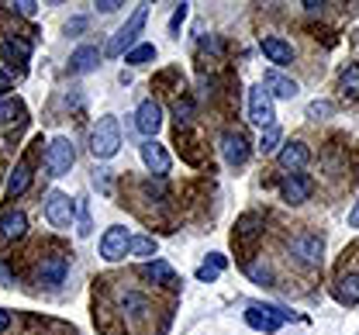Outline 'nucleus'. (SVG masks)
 <instances>
[{
    "label": "nucleus",
    "instance_id": "obj_1",
    "mask_svg": "<svg viewBox=\"0 0 359 335\" xmlns=\"http://www.w3.org/2000/svg\"><path fill=\"white\" fill-rule=\"evenodd\" d=\"M118 149H121L118 118H114V114H104V118L93 125V132H90V152H93L97 159H111Z\"/></svg>",
    "mask_w": 359,
    "mask_h": 335
},
{
    "label": "nucleus",
    "instance_id": "obj_2",
    "mask_svg": "<svg viewBox=\"0 0 359 335\" xmlns=\"http://www.w3.org/2000/svg\"><path fill=\"white\" fill-rule=\"evenodd\" d=\"M145 18H149V7H145V4H138V7L132 11V18L125 21V28H118V35L107 42L104 52H107V55H121V52L128 55V52L135 48V42H138V32L145 28Z\"/></svg>",
    "mask_w": 359,
    "mask_h": 335
},
{
    "label": "nucleus",
    "instance_id": "obj_3",
    "mask_svg": "<svg viewBox=\"0 0 359 335\" xmlns=\"http://www.w3.org/2000/svg\"><path fill=\"white\" fill-rule=\"evenodd\" d=\"M294 315L290 311H283V308H276V304H249L245 308V325L249 329H256V332H280V325L283 322H290Z\"/></svg>",
    "mask_w": 359,
    "mask_h": 335
},
{
    "label": "nucleus",
    "instance_id": "obj_4",
    "mask_svg": "<svg viewBox=\"0 0 359 335\" xmlns=\"http://www.w3.org/2000/svg\"><path fill=\"white\" fill-rule=\"evenodd\" d=\"M287 252L301 263V266H321V252H325V239L314 232H297L287 239Z\"/></svg>",
    "mask_w": 359,
    "mask_h": 335
},
{
    "label": "nucleus",
    "instance_id": "obj_5",
    "mask_svg": "<svg viewBox=\"0 0 359 335\" xmlns=\"http://www.w3.org/2000/svg\"><path fill=\"white\" fill-rule=\"evenodd\" d=\"M73 163H76V149H73V142L66 135H59V139L48 142V149H45V170H48V177H66L73 170Z\"/></svg>",
    "mask_w": 359,
    "mask_h": 335
},
{
    "label": "nucleus",
    "instance_id": "obj_6",
    "mask_svg": "<svg viewBox=\"0 0 359 335\" xmlns=\"http://www.w3.org/2000/svg\"><path fill=\"white\" fill-rule=\"evenodd\" d=\"M45 218L52 228H73V218H76V200L62 191H52L45 197Z\"/></svg>",
    "mask_w": 359,
    "mask_h": 335
},
{
    "label": "nucleus",
    "instance_id": "obj_7",
    "mask_svg": "<svg viewBox=\"0 0 359 335\" xmlns=\"http://www.w3.org/2000/svg\"><path fill=\"white\" fill-rule=\"evenodd\" d=\"M66 270H69V259L66 252H45L39 259V270H35V280L42 287H59L66 280Z\"/></svg>",
    "mask_w": 359,
    "mask_h": 335
},
{
    "label": "nucleus",
    "instance_id": "obj_8",
    "mask_svg": "<svg viewBox=\"0 0 359 335\" xmlns=\"http://www.w3.org/2000/svg\"><path fill=\"white\" fill-rule=\"evenodd\" d=\"M128 252H132V235H128V228L111 225V228L100 235V256H104L107 263H118V259H125Z\"/></svg>",
    "mask_w": 359,
    "mask_h": 335
},
{
    "label": "nucleus",
    "instance_id": "obj_9",
    "mask_svg": "<svg viewBox=\"0 0 359 335\" xmlns=\"http://www.w3.org/2000/svg\"><path fill=\"white\" fill-rule=\"evenodd\" d=\"M273 118H276V114H273V97H269V90L263 83L252 87V90H249V121L259 125V128H269V125H276Z\"/></svg>",
    "mask_w": 359,
    "mask_h": 335
},
{
    "label": "nucleus",
    "instance_id": "obj_10",
    "mask_svg": "<svg viewBox=\"0 0 359 335\" xmlns=\"http://www.w3.org/2000/svg\"><path fill=\"white\" fill-rule=\"evenodd\" d=\"M311 191H314V180L308 173H287V177L280 180V197H283L287 204H304V200H311Z\"/></svg>",
    "mask_w": 359,
    "mask_h": 335
},
{
    "label": "nucleus",
    "instance_id": "obj_11",
    "mask_svg": "<svg viewBox=\"0 0 359 335\" xmlns=\"http://www.w3.org/2000/svg\"><path fill=\"white\" fill-rule=\"evenodd\" d=\"M138 152H142V163L149 166V173H152V177H166V173H170L173 159H170L166 145H159L156 139H145V142L138 145Z\"/></svg>",
    "mask_w": 359,
    "mask_h": 335
},
{
    "label": "nucleus",
    "instance_id": "obj_12",
    "mask_svg": "<svg viewBox=\"0 0 359 335\" xmlns=\"http://www.w3.org/2000/svg\"><path fill=\"white\" fill-rule=\"evenodd\" d=\"M311 163V149L301 142V139H294V142H287L280 152H276V166L280 170H290V173H301L304 166Z\"/></svg>",
    "mask_w": 359,
    "mask_h": 335
},
{
    "label": "nucleus",
    "instance_id": "obj_13",
    "mask_svg": "<svg viewBox=\"0 0 359 335\" xmlns=\"http://www.w3.org/2000/svg\"><path fill=\"white\" fill-rule=\"evenodd\" d=\"M222 156L228 166H245V159H249V139L238 128H228L222 135Z\"/></svg>",
    "mask_w": 359,
    "mask_h": 335
},
{
    "label": "nucleus",
    "instance_id": "obj_14",
    "mask_svg": "<svg viewBox=\"0 0 359 335\" xmlns=\"http://www.w3.org/2000/svg\"><path fill=\"white\" fill-rule=\"evenodd\" d=\"M159 125H163V107H159L152 97H149V100H142V104H138V111H135V128H138L142 135H149V139H152V135L159 132Z\"/></svg>",
    "mask_w": 359,
    "mask_h": 335
},
{
    "label": "nucleus",
    "instance_id": "obj_15",
    "mask_svg": "<svg viewBox=\"0 0 359 335\" xmlns=\"http://www.w3.org/2000/svg\"><path fill=\"white\" fill-rule=\"evenodd\" d=\"M118 308H121V318H128V322H142V318L152 311L149 297L138 294V290H125V294L118 297Z\"/></svg>",
    "mask_w": 359,
    "mask_h": 335
},
{
    "label": "nucleus",
    "instance_id": "obj_16",
    "mask_svg": "<svg viewBox=\"0 0 359 335\" xmlns=\"http://www.w3.org/2000/svg\"><path fill=\"white\" fill-rule=\"evenodd\" d=\"M263 87L269 90V97H280V100H294L297 97V80H290V76H283L280 69H266L263 73Z\"/></svg>",
    "mask_w": 359,
    "mask_h": 335
},
{
    "label": "nucleus",
    "instance_id": "obj_17",
    "mask_svg": "<svg viewBox=\"0 0 359 335\" xmlns=\"http://www.w3.org/2000/svg\"><path fill=\"white\" fill-rule=\"evenodd\" d=\"M259 48H263V55L269 62H276V66H290L294 62V48H290V42H283L280 35H266L259 42Z\"/></svg>",
    "mask_w": 359,
    "mask_h": 335
},
{
    "label": "nucleus",
    "instance_id": "obj_18",
    "mask_svg": "<svg viewBox=\"0 0 359 335\" xmlns=\"http://www.w3.org/2000/svg\"><path fill=\"white\" fill-rule=\"evenodd\" d=\"M138 273H142L149 284H159V287H177V273H173V266H170V263H163V259L145 263Z\"/></svg>",
    "mask_w": 359,
    "mask_h": 335
},
{
    "label": "nucleus",
    "instance_id": "obj_19",
    "mask_svg": "<svg viewBox=\"0 0 359 335\" xmlns=\"http://www.w3.org/2000/svg\"><path fill=\"white\" fill-rule=\"evenodd\" d=\"M25 232H28V218H25V211H4V214H0V239L4 242L21 239Z\"/></svg>",
    "mask_w": 359,
    "mask_h": 335
},
{
    "label": "nucleus",
    "instance_id": "obj_20",
    "mask_svg": "<svg viewBox=\"0 0 359 335\" xmlns=\"http://www.w3.org/2000/svg\"><path fill=\"white\" fill-rule=\"evenodd\" d=\"M0 55H4V62H28L32 42L18 39V35H7V39H0Z\"/></svg>",
    "mask_w": 359,
    "mask_h": 335
},
{
    "label": "nucleus",
    "instance_id": "obj_21",
    "mask_svg": "<svg viewBox=\"0 0 359 335\" xmlns=\"http://www.w3.org/2000/svg\"><path fill=\"white\" fill-rule=\"evenodd\" d=\"M335 301L346 304V308H356L359 304V273H342L335 280Z\"/></svg>",
    "mask_w": 359,
    "mask_h": 335
},
{
    "label": "nucleus",
    "instance_id": "obj_22",
    "mask_svg": "<svg viewBox=\"0 0 359 335\" xmlns=\"http://www.w3.org/2000/svg\"><path fill=\"white\" fill-rule=\"evenodd\" d=\"M97 59H100V48L97 46H80L73 55H69V73L83 76L90 69H97Z\"/></svg>",
    "mask_w": 359,
    "mask_h": 335
},
{
    "label": "nucleus",
    "instance_id": "obj_23",
    "mask_svg": "<svg viewBox=\"0 0 359 335\" xmlns=\"http://www.w3.org/2000/svg\"><path fill=\"white\" fill-rule=\"evenodd\" d=\"M259 232H263V214H256V211H245L235 221V239L238 242H252Z\"/></svg>",
    "mask_w": 359,
    "mask_h": 335
},
{
    "label": "nucleus",
    "instance_id": "obj_24",
    "mask_svg": "<svg viewBox=\"0 0 359 335\" xmlns=\"http://www.w3.org/2000/svg\"><path fill=\"white\" fill-rule=\"evenodd\" d=\"M245 277L252 284H259V287H273L276 284V273H273V266H269L266 259H249L245 263Z\"/></svg>",
    "mask_w": 359,
    "mask_h": 335
},
{
    "label": "nucleus",
    "instance_id": "obj_25",
    "mask_svg": "<svg viewBox=\"0 0 359 335\" xmlns=\"http://www.w3.org/2000/svg\"><path fill=\"white\" fill-rule=\"evenodd\" d=\"M224 266H228V259H224L222 252H211V256L197 266V280H201V284H215V280L222 277Z\"/></svg>",
    "mask_w": 359,
    "mask_h": 335
},
{
    "label": "nucleus",
    "instance_id": "obj_26",
    "mask_svg": "<svg viewBox=\"0 0 359 335\" xmlns=\"http://www.w3.org/2000/svg\"><path fill=\"white\" fill-rule=\"evenodd\" d=\"M28 187H32V166H28V163H18L14 173H11V180H7V197L14 200V197H21Z\"/></svg>",
    "mask_w": 359,
    "mask_h": 335
},
{
    "label": "nucleus",
    "instance_id": "obj_27",
    "mask_svg": "<svg viewBox=\"0 0 359 335\" xmlns=\"http://www.w3.org/2000/svg\"><path fill=\"white\" fill-rule=\"evenodd\" d=\"M280 139H283L280 125H269V128H263V135H259V142H256V149H259L263 156H269V152H276V145H280Z\"/></svg>",
    "mask_w": 359,
    "mask_h": 335
},
{
    "label": "nucleus",
    "instance_id": "obj_28",
    "mask_svg": "<svg viewBox=\"0 0 359 335\" xmlns=\"http://www.w3.org/2000/svg\"><path fill=\"white\" fill-rule=\"evenodd\" d=\"M339 87H342V94L359 97V66H346V69H342V76H339Z\"/></svg>",
    "mask_w": 359,
    "mask_h": 335
},
{
    "label": "nucleus",
    "instance_id": "obj_29",
    "mask_svg": "<svg viewBox=\"0 0 359 335\" xmlns=\"http://www.w3.org/2000/svg\"><path fill=\"white\" fill-rule=\"evenodd\" d=\"M152 59H156V46H149V42H145V46H135L132 52L125 55L128 66H145V62H152Z\"/></svg>",
    "mask_w": 359,
    "mask_h": 335
},
{
    "label": "nucleus",
    "instance_id": "obj_30",
    "mask_svg": "<svg viewBox=\"0 0 359 335\" xmlns=\"http://www.w3.org/2000/svg\"><path fill=\"white\" fill-rule=\"evenodd\" d=\"M21 100L18 97H11V100H0V125H11L14 118H21Z\"/></svg>",
    "mask_w": 359,
    "mask_h": 335
},
{
    "label": "nucleus",
    "instance_id": "obj_31",
    "mask_svg": "<svg viewBox=\"0 0 359 335\" xmlns=\"http://www.w3.org/2000/svg\"><path fill=\"white\" fill-rule=\"evenodd\" d=\"M152 252H156V239H152V235H135L132 239V252H128V256H142V259H145V256H152Z\"/></svg>",
    "mask_w": 359,
    "mask_h": 335
},
{
    "label": "nucleus",
    "instance_id": "obj_32",
    "mask_svg": "<svg viewBox=\"0 0 359 335\" xmlns=\"http://www.w3.org/2000/svg\"><path fill=\"white\" fill-rule=\"evenodd\" d=\"M325 114H332V104H328V100H311V104H308V118L318 121V118H325Z\"/></svg>",
    "mask_w": 359,
    "mask_h": 335
},
{
    "label": "nucleus",
    "instance_id": "obj_33",
    "mask_svg": "<svg viewBox=\"0 0 359 335\" xmlns=\"http://www.w3.org/2000/svg\"><path fill=\"white\" fill-rule=\"evenodd\" d=\"M183 21H187V4H180L177 11H173V21H170V32H173V35H180V25H183Z\"/></svg>",
    "mask_w": 359,
    "mask_h": 335
},
{
    "label": "nucleus",
    "instance_id": "obj_34",
    "mask_svg": "<svg viewBox=\"0 0 359 335\" xmlns=\"http://www.w3.org/2000/svg\"><path fill=\"white\" fill-rule=\"evenodd\" d=\"M90 228H93V225H90V207L83 204V207H80V228H76V232H80V235L87 239V235H90Z\"/></svg>",
    "mask_w": 359,
    "mask_h": 335
},
{
    "label": "nucleus",
    "instance_id": "obj_35",
    "mask_svg": "<svg viewBox=\"0 0 359 335\" xmlns=\"http://www.w3.org/2000/svg\"><path fill=\"white\" fill-rule=\"evenodd\" d=\"M93 7H97L100 14H114V11H118V7H125V4H121V0H97Z\"/></svg>",
    "mask_w": 359,
    "mask_h": 335
},
{
    "label": "nucleus",
    "instance_id": "obj_36",
    "mask_svg": "<svg viewBox=\"0 0 359 335\" xmlns=\"http://www.w3.org/2000/svg\"><path fill=\"white\" fill-rule=\"evenodd\" d=\"M11 7H14L18 14H25V18H32V14L39 11V4H35V0H21V4H11Z\"/></svg>",
    "mask_w": 359,
    "mask_h": 335
},
{
    "label": "nucleus",
    "instance_id": "obj_37",
    "mask_svg": "<svg viewBox=\"0 0 359 335\" xmlns=\"http://www.w3.org/2000/svg\"><path fill=\"white\" fill-rule=\"evenodd\" d=\"M7 90H14V76L11 73H0V94H7Z\"/></svg>",
    "mask_w": 359,
    "mask_h": 335
},
{
    "label": "nucleus",
    "instance_id": "obj_38",
    "mask_svg": "<svg viewBox=\"0 0 359 335\" xmlns=\"http://www.w3.org/2000/svg\"><path fill=\"white\" fill-rule=\"evenodd\" d=\"M83 25H87V21H83V18H73V21H69V25H66V32H83Z\"/></svg>",
    "mask_w": 359,
    "mask_h": 335
},
{
    "label": "nucleus",
    "instance_id": "obj_39",
    "mask_svg": "<svg viewBox=\"0 0 359 335\" xmlns=\"http://www.w3.org/2000/svg\"><path fill=\"white\" fill-rule=\"evenodd\" d=\"M7 329H11V311L0 308V332H7Z\"/></svg>",
    "mask_w": 359,
    "mask_h": 335
},
{
    "label": "nucleus",
    "instance_id": "obj_40",
    "mask_svg": "<svg viewBox=\"0 0 359 335\" xmlns=\"http://www.w3.org/2000/svg\"><path fill=\"white\" fill-rule=\"evenodd\" d=\"M349 225H353V228H359V200H356V207L349 211Z\"/></svg>",
    "mask_w": 359,
    "mask_h": 335
},
{
    "label": "nucleus",
    "instance_id": "obj_41",
    "mask_svg": "<svg viewBox=\"0 0 359 335\" xmlns=\"http://www.w3.org/2000/svg\"><path fill=\"white\" fill-rule=\"evenodd\" d=\"M0 284H11V270H7L4 263H0Z\"/></svg>",
    "mask_w": 359,
    "mask_h": 335
}]
</instances>
